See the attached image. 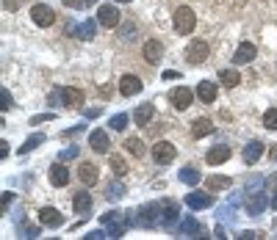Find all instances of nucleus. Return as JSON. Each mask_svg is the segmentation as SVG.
Listing matches in <instances>:
<instances>
[{
	"instance_id": "nucleus-35",
	"label": "nucleus",
	"mask_w": 277,
	"mask_h": 240,
	"mask_svg": "<svg viewBox=\"0 0 277 240\" xmlns=\"http://www.w3.org/2000/svg\"><path fill=\"white\" fill-rule=\"evenodd\" d=\"M119 36H122L125 42H133V39H136V25H133V22L119 25Z\"/></svg>"
},
{
	"instance_id": "nucleus-40",
	"label": "nucleus",
	"mask_w": 277,
	"mask_h": 240,
	"mask_svg": "<svg viewBox=\"0 0 277 240\" xmlns=\"http://www.w3.org/2000/svg\"><path fill=\"white\" fill-rule=\"evenodd\" d=\"M266 190H277V174L266 177Z\"/></svg>"
},
{
	"instance_id": "nucleus-44",
	"label": "nucleus",
	"mask_w": 277,
	"mask_h": 240,
	"mask_svg": "<svg viewBox=\"0 0 277 240\" xmlns=\"http://www.w3.org/2000/svg\"><path fill=\"white\" fill-rule=\"evenodd\" d=\"M86 237H92V240H103V237H108V235H105L103 229H94V232H89Z\"/></svg>"
},
{
	"instance_id": "nucleus-5",
	"label": "nucleus",
	"mask_w": 277,
	"mask_h": 240,
	"mask_svg": "<svg viewBox=\"0 0 277 240\" xmlns=\"http://www.w3.org/2000/svg\"><path fill=\"white\" fill-rule=\"evenodd\" d=\"M175 155H178V147L169 141H155L153 147V160L158 163V166H169V163L175 160Z\"/></svg>"
},
{
	"instance_id": "nucleus-51",
	"label": "nucleus",
	"mask_w": 277,
	"mask_h": 240,
	"mask_svg": "<svg viewBox=\"0 0 277 240\" xmlns=\"http://www.w3.org/2000/svg\"><path fill=\"white\" fill-rule=\"evenodd\" d=\"M100 97H111V86H100Z\"/></svg>"
},
{
	"instance_id": "nucleus-30",
	"label": "nucleus",
	"mask_w": 277,
	"mask_h": 240,
	"mask_svg": "<svg viewBox=\"0 0 277 240\" xmlns=\"http://www.w3.org/2000/svg\"><path fill=\"white\" fill-rule=\"evenodd\" d=\"M39 143H45V133H33L31 138H25V141H23V147H19V155L33 152V149H36Z\"/></svg>"
},
{
	"instance_id": "nucleus-53",
	"label": "nucleus",
	"mask_w": 277,
	"mask_h": 240,
	"mask_svg": "<svg viewBox=\"0 0 277 240\" xmlns=\"http://www.w3.org/2000/svg\"><path fill=\"white\" fill-rule=\"evenodd\" d=\"M272 207H274V210H277V196H274V199H272Z\"/></svg>"
},
{
	"instance_id": "nucleus-24",
	"label": "nucleus",
	"mask_w": 277,
	"mask_h": 240,
	"mask_svg": "<svg viewBox=\"0 0 277 240\" xmlns=\"http://www.w3.org/2000/svg\"><path fill=\"white\" fill-rule=\"evenodd\" d=\"M214 133V122L211 119H194L191 122V138H205V135H211Z\"/></svg>"
},
{
	"instance_id": "nucleus-9",
	"label": "nucleus",
	"mask_w": 277,
	"mask_h": 240,
	"mask_svg": "<svg viewBox=\"0 0 277 240\" xmlns=\"http://www.w3.org/2000/svg\"><path fill=\"white\" fill-rule=\"evenodd\" d=\"M31 19L39 25V28H50V25L56 22V14H53V9H50V6L36 3V6L31 9Z\"/></svg>"
},
{
	"instance_id": "nucleus-32",
	"label": "nucleus",
	"mask_w": 277,
	"mask_h": 240,
	"mask_svg": "<svg viewBox=\"0 0 277 240\" xmlns=\"http://www.w3.org/2000/svg\"><path fill=\"white\" fill-rule=\"evenodd\" d=\"M219 80H222V86H225V88H236V86H239V80H241V75L236 69H222Z\"/></svg>"
},
{
	"instance_id": "nucleus-38",
	"label": "nucleus",
	"mask_w": 277,
	"mask_h": 240,
	"mask_svg": "<svg viewBox=\"0 0 277 240\" xmlns=\"http://www.w3.org/2000/svg\"><path fill=\"white\" fill-rule=\"evenodd\" d=\"M78 152H80L78 147H67V149L58 152V160H72V157H78Z\"/></svg>"
},
{
	"instance_id": "nucleus-46",
	"label": "nucleus",
	"mask_w": 277,
	"mask_h": 240,
	"mask_svg": "<svg viewBox=\"0 0 277 240\" xmlns=\"http://www.w3.org/2000/svg\"><path fill=\"white\" fill-rule=\"evenodd\" d=\"M25 237H39V229L36 226H25Z\"/></svg>"
},
{
	"instance_id": "nucleus-43",
	"label": "nucleus",
	"mask_w": 277,
	"mask_h": 240,
	"mask_svg": "<svg viewBox=\"0 0 277 240\" xmlns=\"http://www.w3.org/2000/svg\"><path fill=\"white\" fill-rule=\"evenodd\" d=\"M67 6H70V9H83L86 6V0H64Z\"/></svg>"
},
{
	"instance_id": "nucleus-31",
	"label": "nucleus",
	"mask_w": 277,
	"mask_h": 240,
	"mask_svg": "<svg viewBox=\"0 0 277 240\" xmlns=\"http://www.w3.org/2000/svg\"><path fill=\"white\" fill-rule=\"evenodd\" d=\"M178 180L183 182V185H197V182H200V171L191 169V166H186V169L178 171Z\"/></svg>"
},
{
	"instance_id": "nucleus-45",
	"label": "nucleus",
	"mask_w": 277,
	"mask_h": 240,
	"mask_svg": "<svg viewBox=\"0 0 277 240\" xmlns=\"http://www.w3.org/2000/svg\"><path fill=\"white\" fill-rule=\"evenodd\" d=\"M164 80H180V72H175V69H166V72H164Z\"/></svg>"
},
{
	"instance_id": "nucleus-47",
	"label": "nucleus",
	"mask_w": 277,
	"mask_h": 240,
	"mask_svg": "<svg viewBox=\"0 0 277 240\" xmlns=\"http://www.w3.org/2000/svg\"><path fill=\"white\" fill-rule=\"evenodd\" d=\"M11 202H14V194H6V196H3V212L9 210V204H11Z\"/></svg>"
},
{
	"instance_id": "nucleus-6",
	"label": "nucleus",
	"mask_w": 277,
	"mask_h": 240,
	"mask_svg": "<svg viewBox=\"0 0 277 240\" xmlns=\"http://www.w3.org/2000/svg\"><path fill=\"white\" fill-rule=\"evenodd\" d=\"M208 56H211V47H208V42H202V39H194L191 44H188V50H186V61L188 64H205Z\"/></svg>"
},
{
	"instance_id": "nucleus-2",
	"label": "nucleus",
	"mask_w": 277,
	"mask_h": 240,
	"mask_svg": "<svg viewBox=\"0 0 277 240\" xmlns=\"http://www.w3.org/2000/svg\"><path fill=\"white\" fill-rule=\"evenodd\" d=\"M100 224L108 226V237H122L127 232V226H131V215L122 210H111L100 218Z\"/></svg>"
},
{
	"instance_id": "nucleus-15",
	"label": "nucleus",
	"mask_w": 277,
	"mask_h": 240,
	"mask_svg": "<svg viewBox=\"0 0 277 240\" xmlns=\"http://www.w3.org/2000/svg\"><path fill=\"white\" fill-rule=\"evenodd\" d=\"M67 182H70V169L64 166V160L53 163V166H50V185H56V188H64Z\"/></svg>"
},
{
	"instance_id": "nucleus-50",
	"label": "nucleus",
	"mask_w": 277,
	"mask_h": 240,
	"mask_svg": "<svg viewBox=\"0 0 277 240\" xmlns=\"http://www.w3.org/2000/svg\"><path fill=\"white\" fill-rule=\"evenodd\" d=\"M0 157H9V143L0 141Z\"/></svg>"
},
{
	"instance_id": "nucleus-28",
	"label": "nucleus",
	"mask_w": 277,
	"mask_h": 240,
	"mask_svg": "<svg viewBox=\"0 0 277 240\" xmlns=\"http://www.w3.org/2000/svg\"><path fill=\"white\" fill-rule=\"evenodd\" d=\"M108 169L114 171V177H125V174H127L125 157H122V155H111V157H108Z\"/></svg>"
},
{
	"instance_id": "nucleus-48",
	"label": "nucleus",
	"mask_w": 277,
	"mask_h": 240,
	"mask_svg": "<svg viewBox=\"0 0 277 240\" xmlns=\"http://www.w3.org/2000/svg\"><path fill=\"white\" fill-rule=\"evenodd\" d=\"M239 237H247V240H255V237H258V232H252V229H244V232H241V235Z\"/></svg>"
},
{
	"instance_id": "nucleus-12",
	"label": "nucleus",
	"mask_w": 277,
	"mask_h": 240,
	"mask_svg": "<svg viewBox=\"0 0 277 240\" xmlns=\"http://www.w3.org/2000/svg\"><path fill=\"white\" fill-rule=\"evenodd\" d=\"M94 28H97V25H94L92 19H86V22H80V25L70 22V25H67V33H72V36L83 39V42H92V39H94Z\"/></svg>"
},
{
	"instance_id": "nucleus-54",
	"label": "nucleus",
	"mask_w": 277,
	"mask_h": 240,
	"mask_svg": "<svg viewBox=\"0 0 277 240\" xmlns=\"http://www.w3.org/2000/svg\"><path fill=\"white\" fill-rule=\"evenodd\" d=\"M94 3H97V0H86V6H94Z\"/></svg>"
},
{
	"instance_id": "nucleus-17",
	"label": "nucleus",
	"mask_w": 277,
	"mask_h": 240,
	"mask_svg": "<svg viewBox=\"0 0 277 240\" xmlns=\"http://www.w3.org/2000/svg\"><path fill=\"white\" fill-rule=\"evenodd\" d=\"M216 83L214 80H200V86H197V100L202 102V105H211V102H216Z\"/></svg>"
},
{
	"instance_id": "nucleus-39",
	"label": "nucleus",
	"mask_w": 277,
	"mask_h": 240,
	"mask_svg": "<svg viewBox=\"0 0 277 240\" xmlns=\"http://www.w3.org/2000/svg\"><path fill=\"white\" fill-rule=\"evenodd\" d=\"M50 119H53V113H39L31 119V125H42V122H50Z\"/></svg>"
},
{
	"instance_id": "nucleus-21",
	"label": "nucleus",
	"mask_w": 277,
	"mask_h": 240,
	"mask_svg": "<svg viewBox=\"0 0 277 240\" xmlns=\"http://www.w3.org/2000/svg\"><path fill=\"white\" fill-rule=\"evenodd\" d=\"M161 56H164V44H161L158 39H150V42L144 44V61L150 66H155L161 61Z\"/></svg>"
},
{
	"instance_id": "nucleus-1",
	"label": "nucleus",
	"mask_w": 277,
	"mask_h": 240,
	"mask_svg": "<svg viewBox=\"0 0 277 240\" xmlns=\"http://www.w3.org/2000/svg\"><path fill=\"white\" fill-rule=\"evenodd\" d=\"M133 226H141V229H153V226H161V202H150L141 204V207L131 215Z\"/></svg>"
},
{
	"instance_id": "nucleus-14",
	"label": "nucleus",
	"mask_w": 277,
	"mask_h": 240,
	"mask_svg": "<svg viewBox=\"0 0 277 240\" xmlns=\"http://www.w3.org/2000/svg\"><path fill=\"white\" fill-rule=\"evenodd\" d=\"M175 232H178V235H183V237H200L205 229H202V224H200V221H194L191 215H186L183 221L178 224V229H175Z\"/></svg>"
},
{
	"instance_id": "nucleus-7",
	"label": "nucleus",
	"mask_w": 277,
	"mask_h": 240,
	"mask_svg": "<svg viewBox=\"0 0 277 240\" xmlns=\"http://www.w3.org/2000/svg\"><path fill=\"white\" fill-rule=\"evenodd\" d=\"M194 97H197V91H191V88H186V86H178V88L169 91V100H172L175 111H186V108L194 102Z\"/></svg>"
},
{
	"instance_id": "nucleus-11",
	"label": "nucleus",
	"mask_w": 277,
	"mask_h": 240,
	"mask_svg": "<svg viewBox=\"0 0 277 240\" xmlns=\"http://www.w3.org/2000/svg\"><path fill=\"white\" fill-rule=\"evenodd\" d=\"M266 194L263 190H258V194H247L244 196V207H247V212L249 215H261L263 210H266Z\"/></svg>"
},
{
	"instance_id": "nucleus-55",
	"label": "nucleus",
	"mask_w": 277,
	"mask_h": 240,
	"mask_svg": "<svg viewBox=\"0 0 277 240\" xmlns=\"http://www.w3.org/2000/svg\"><path fill=\"white\" fill-rule=\"evenodd\" d=\"M114 3H131V0H114Z\"/></svg>"
},
{
	"instance_id": "nucleus-29",
	"label": "nucleus",
	"mask_w": 277,
	"mask_h": 240,
	"mask_svg": "<svg viewBox=\"0 0 277 240\" xmlns=\"http://www.w3.org/2000/svg\"><path fill=\"white\" fill-rule=\"evenodd\" d=\"M230 185H233L230 177H219V174H216V177H208V180H205V188H208V190H227Z\"/></svg>"
},
{
	"instance_id": "nucleus-8",
	"label": "nucleus",
	"mask_w": 277,
	"mask_h": 240,
	"mask_svg": "<svg viewBox=\"0 0 277 240\" xmlns=\"http://www.w3.org/2000/svg\"><path fill=\"white\" fill-rule=\"evenodd\" d=\"M178 212H180L178 202H172V199L161 202V226H166V229H178Z\"/></svg>"
},
{
	"instance_id": "nucleus-25",
	"label": "nucleus",
	"mask_w": 277,
	"mask_h": 240,
	"mask_svg": "<svg viewBox=\"0 0 277 240\" xmlns=\"http://www.w3.org/2000/svg\"><path fill=\"white\" fill-rule=\"evenodd\" d=\"M186 204L191 210H205V207H211V204H214V196L211 194H188Z\"/></svg>"
},
{
	"instance_id": "nucleus-16",
	"label": "nucleus",
	"mask_w": 277,
	"mask_h": 240,
	"mask_svg": "<svg viewBox=\"0 0 277 240\" xmlns=\"http://www.w3.org/2000/svg\"><path fill=\"white\" fill-rule=\"evenodd\" d=\"M255 44H249V42H241L239 47H236V53H233V64L236 66H241V64H249V61H255Z\"/></svg>"
},
{
	"instance_id": "nucleus-3",
	"label": "nucleus",
	"mask_w": 277,
	"mask_h": 240,
	"mask_svg": "<svg viewBox=\"0 0 277 240\" xmlns=\"http://www.w3.org/2000/svg\"><path fill=\"white\" fill-rule=\"evenodd\" d=\"M194 28H197V14H194L188 6H180V9L175 11V31H178L180 36H188Z\"/></svg>"
},
{
	"instance_id": "nucleus-27",
	"label": "nucleus",
	"mask_w": 277,
	"mask_h": 240,
	"mask_svg": "<svg viewBox=\"0 0 277 240\" xmlns=\"http://www.w3.org/2000/svg\"><path fill=\"white\" fill-rule=\"evenodd\" d=\"M261 155H263V143L261 141H249L244 147V163H247V166H255Z\"/></svg>"
},
{
	"instance_id": "nucleus-18",
	"label": "nucleus",
	"mask_w": 277,
	"mask_h": 240,
	"mask_svg": "<svg viewBox=\"0 0 277 240\" xmlns=\"http://www.w3.org/2000/svg\"><path fill=\"white\" fill-rule=\"evenodd\" d=\"M89 147L94 149V152H100V155H105V152H108V147H111V138H108L105 130H92V135H89Z\"/></svg>"
},
{
	"instance_id": "nucleus-19",
	"label": "nucleus",
	"mask_w": 277,
	"mask_h": 240,
	"mask_svg": "<svg viewBox=\"0 0 277 240\" xmlns=\"http://www.w3.org/2000/svg\"><path fill=\"white\" fill-rule=\"evenodd\" d=\"M153 116H155V105L153 102H141L136 111H133V122H136L139 127H147L153 122Z\"/></svg>"
},
{
	"instance_id": "nucleus-33",
	"label": "nucleus",
	"mask_w": 277,
	"mask_h": 240,
	"mask_svg": "<svg viewBox=\"0 0 277 240\" xmlns=\"http://www.w3.org/2000/svg\"><path fill=\"white\" fill-rule=\"evenodd\" d=\"M122 196H125V185L122 182H111L105 188V199H108V202H119Z\"/></svg>"
},
{
	"instance_id": "nucleus-22",
	"label": "nucleus",
	"mask_w": 277,
	"mask_h": 240,
	"mask_svg": "<svg viewBox=\"0 0 277 240\" xmlns=\"http://www.w3.org/2000/svg\"><path fill=\"white\" fill-rule=\"evenodd\" d=\"M227 160H230V147H222V143L208 149V155H205V163H211V166H222Z\"/></svg>"
},
{
	"instance_id": "nucleus-34",
	"label": "nucleus",
	"mask_w": 277,
	"mask_h": 240,
	"mask_svg": "<svg viewBox=\"0 0 277 240\" xmlns=\"http://www.w3.org/2000/svg\"><path fill=\"white\" fill-rule=\"evenodd\" d=\"M125 149H127L133 157H141V155H144V143H141V138H127V141H125Z\"/></svg>"
},
{
	"instance_id": "nucleus-52",
	"label": "nucleus",
	"mask_w": 277,
	"mask_h": 240,
	"mask_svg": "<svg viewBox=\"0 0 277 240\" xmlns=\"http://www.w3.org/2000/svg\"><path fill=\"white\" fill-rule=\"evenodd\" d=\"M272 160H277V143H274V149H272Z\"/></svg>"
},
{
	"instance_id": "nucleus-37",
	"label": "nucleus",
	"mask_w": 277,
	"mask_h": 240,
	"mask_svg": "<svg viewBox=\"0 0 277 240\" xmlns=\"http://www.w3.org/2000/svg\"><path fill=\"white\" fill-rule=\"evenodd\" d=\"M111 127H114V130H125V127H127V113H117V116H114V119H111Z\"/></svg>"
},
{
	"instance_id": "nucleus-13",
	"label": "nucleus",
	"mask_w": 277,
	"mask_h": 240,
	"mask_svg": "<svg viewBox=\"0 0 277 240\" xmlns=\"http://www.w3.org/2000/svg\"><path fill=\"white\" fill-rule=\"evenodd\" d=\"M39 224L50 226V229H58V226L64 224V215L56 207H42V210H39Z\"/></svg>"
},
{
	"instance_id": "nucleus-49",
	"label": "nucleus",
	"mask_w": 277,
	"mask_h": 240,
	"mask_svg": "<svg viewBox=\"0 0 277 240\" xmlns=\"http://www.w3.org/2000/svg\"><path fill=\"white\" fill-rule=\"evenodd\" d=\"M3 6H6V11H14V9H17V6H19V0H6V3H3Z\"/></svg>"
},
{
	"instance_id": "nucleus-4",
	"label": "nucleus",
	"mask_w": 277,
	"mask_h": 240,
	"mask_svg": "<svg viewBox=\"0 0 277 240\" xmlns=\"http://www.w3.org/2000/svg\"><path fill=\"white\" fill-rule=\"evenodd\" d=\"M97 22L103 25V28H119V25H122V17H119V9L114 3H103L97 9Z\"/></svg>"
},
{
	"instance_id": "nucleus-36",
	"label": "nucleus",
	"mask_w": 277,
	"mask_h": 240,
	"mask_svg": "<svg viewBox=\"0 0 277 240\" xmlns=\"http://www.w3.org/2000/svg\"><path fill=\"white\" fill-rule=\"evenodd\" d=\"M263 127H266V130H277V108H269V111L263 113Z\"/></svg>"
},
{
	"instance_id": "nucleus-42",
	"label": "nucleus",
	"mask_w": 277,
	"mask_h": 240,
	"mask_svg": "<svg viewBox=\"0 0 277 240\" xmlns=\"http://www.w3.org/2000/svg\"><path fill=\"white\" fill-rule=\"evenodd\" d=\"M83 116H86V119H97V116H100V108H86Z\"/></svg>"
},
{
	"instance_id": "nucleus-26",
	"label": "nucleus",
	"mask_w": 277,
	"mask_h": 240,
	"mask_svg": "<svg viewBox=\"0 0 277 240\" xmlns=\"http://www.w3.org/2000/svg\"><path fill=\"white\" fill-rule=\"evenodd\" d=\"M61 100H64L67 108H78L80 102H83V91H80V88L67 86V88H61Z\"/></svg>"
},
{
	"instance_id": "nucleus-20",
	"label": "nucleus",
	"mask_w": 277,
	"mask_h": 240,
	"mask_svg": "<svg viewBox=\"0 0 277 240\" xmlns=\"http://www.w3.org/2000/svg\"><path fill=\"white\" fill-rule=\"evenodd\" d=\"M92 194H89V190H78V194L75 196H72V210H75L78 212V215H86V212H89L92 210Z\"/></svg>"
},
{
	"instance_id": "nucleus-23",
	"label": "nucleus",
	"mask_w": 277,
	"mask_h": 240,
	"mask_svg": "<svg viewBox=\"0 0 277 240\" xmlns=\"http://www.w3.org/2000/svg\"><path fill=\"white\" fill-rule=\"evenodd\" d=\"M78 177H80V182L86 185V188H92L94 182H97V177H100V171L94 163H80L78 166Z\"/></svg>"
},
{
	"instance_id": "nucleus-10",
	"label": "nucleus",
	"mask_w": 277,
	"mask_h": 240,
	"mask_svg": "<svg viewBox=\"0 0 277 240\" xmlns=\"http://www.w3.org/2000/svg\"><path fill=\"white\" fill-rule=\"evenodd\" d=\"M141 88H144V83H141L139 75H122V80H119L122 97H136V94H141Z\"/></svg>"
},
{
	"instance_id": "nucleus-41",
	"label": "nucleus",
	"mask_w": 277,
	"mask_h": 240,
	"mask_svg": "<svg viewBox=\"0 0 277 240\" xmlns=\"http://www.w3.org/2000/svg\"><path fill=\"white\" fill-rule=\"evenodd\" d=\"M9 108H11V91L6 88L3 91V111H9Z\"/></svg>"
}]
</instances>
